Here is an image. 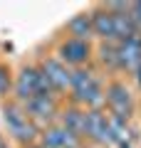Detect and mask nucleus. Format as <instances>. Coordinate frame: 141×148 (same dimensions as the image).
<instances>
[{"instance_id":"obj_1","label":"nucleus","mask_w":141,"mask_h":148,"mask_svg":"<svg viewBox=\"0 0 141 148\" xmlns=\"http://www.w3.org/2000/svg\"><path fill=\"white\" fill-rule=\"evenodd\" d=\"M69 94H72L74 106H82V109H102L104 106V84L97 77V72L89 67L72 69Z\"/></svg>"},{"instance_id":"obj_2","label":"nucleus","mask_w":141,"mask_h":148,"mask_svg":"<svg viewBox=\"0 0 141 148\" xmlns=\"http://www.w3.org/2000/svg\"><path fill=\"white\" fill-rule=\"evenodd\" d=\"M3 121H5V126H8V133H10L17 143H22V146L37 143L40 128L35 126V121L25 114V109H22L20 104L8 101V104L3 106Z\"/></svg>"},{"instance_id":"obj_3","label":"nucleus","mask_w":141,"mask_h":148,"mask_svg":"<svg viewBox=\"0 0 141 148\" xmlns=\"http://www.w3.org/2000/svg\"><path fill=\"white\" fill-rule=\"evenodd\" d=\"M12 91H15V104H20V106L27 104L30 99H35V96H40V94H55L50 89V84H47V79L42 77L40 67H35V64H25L17 72L15 82H12Z\"/></svg>"},{"instance_id":"obj_4","label":"nucleus","mask_w":141,"mask_h":148,"mask_svg":"<svg viewBox=\"0 0 141 148\" xmlns=\"http://www.w3.org/2000/svg\"><path fill=\"white\" fill-rule=\"evenodd\" d=\"M104 106L109 109L111 116L121 119V121H126V123H129V119L134 116V109H136L131 89L124 84V82H119V79L109 82V84L104 86Z\"/></svg>"},{"instance_id":"obj_5","label":"nucleus","mask_w":141,"mask_h":148,"mask_svg":"<svg viewBox=\"0 0 141 148\" xmlns=\"http://www.w3.org/2000/svg\"><path fill=\"white\" fill-rule=\"evenodd\" d=\"M22 109L35 121V126L40 131L52 126V123H57V116H59V101L55 94H40L35 99H30L27 104H22Z\"/></svg>"},{"instance_id":"obj_6","label":"nucleus","mask_w":141,"mask_h":148,"mask_svg":"<svg viewBox=\"0 0 141 148\" xmlns=\"http://www.w3.org/2000/svg\"><path fill=\"white\" fill-rule=\"evenodd\" d=\"M94 57V47L87 40H74V37H64L57 45V59L62 64H67L69 69L87 67Z\"/></svg>"},{"instance_id":"obj_7","label":"nucleus","mask_w":141,"mask_h":148,"mask_svg":"<svg viewBox=\"0 0 141 148\" xmlns=\"http://www.w3.org/2000/svg\"><path fill=\"white\" fill-rule=\"evenodd\" d=\"M84 141H92L94 146H106L116 143L114 133H111L109 114L104 109H87V131H84Z\"/></svg>"},{"instance_id":"obj_8","label":"nucleus","mask_w":141,"mask_h":148,"mask_svg":"<svg viewBox=\"0 0 141 148\" xmlns=\"http://www.w3.org/2000/svg\"><path fill=\"white\" fill-rule=\"evenodd\" d=\"M37 67H40L42 77L47 79V84H50V89H52L55 94H67V91H69L72 69H69L67 64H62L57 57H45Z\"/></svg>"},{"instance_id":"obj_9","label":"nucleus","mask_w":141,"mask_h":148,"mask_svg":"<svg viewBox=\"0 0 141 148\" xmlns=\"http://www.w3.org/2000/svg\"><path fill=\"white\" fill-rule=\"evenodd\" d=\"M42 148H82V138L69 133L67 128H62L59 123H52L40 131V138H37Z\"/></svg>"},{"instance_id":"obj_10","label":"nucleus","mask_w":141,"mask_h":148,"mask_svg":"<svg viewBox=\"0 0 141 148\" xmlns=\"http://www.w3.org/2000/svg\"><path fill=\"white\" fill-rule=\"evenodd\" d=\"M116 57H119V72H136L141 64V35L126 37L116 42Z\"/></svg>"},{"instance_id":"obj_11","label":"nucleus","mask_w":141,"mask_h":148,"mask_svg":"<svg viewBox=\"0 0 141 148\" xmlns=\"http://www.w3.org/2000/svg\"><path fill=\"white\" fill-rule=\"evenodd\" d=\"M92 12V30L94 37H99V42H116V22L114 12L106 10V5H97Z\"/></svg>"},{"instance_id":"obj_12","label":"nucleus","mask_w":141,"mask_h":148,"mask_svg":"<svg viewBox=\"0 0 141 148\" xmlns=\"http://www.w3.org/2000/svg\"><path fill=\"white\" fill-rule=\"evenodd\" d=\"M57 123L62 128H67L69 133H74V136H79L84 141V131H87V109H82V106H64V109H59V116H57Z\"/></svg>"},{"instance_id":"obj_13","label":"nucleus","mask_w":141,"mask_h":148,"mask_svg":"<svg viewBox=\"0 0 141 148\" xmlns=\"http://www.w3.org/2000/svg\"><path fill=\"white\" fill-rule=\"evenodd\" d=\"M67 32L69 37H74V40H92L94 37V30H92V12H77V15L72 17V20L67 22Z\"/></svg>"},{"instance_id":"obj_14","label":"nucleus","mask_w":141,"mask_h":148,"mask_svg":"<svg viewBox=\"0 0 141 148\" xmlns=\"http://www.w3.org/2000/svg\"><path fill=\"white\" fill-rule=\"evenodd\" d=\"M97 52V62L109 72H119V57H116V42H99Z\"/></svg>"},{"instance_id":"obj_15","label":"nucleus","mask_w":141,"mask_h":148,"mask_svg":"<svg viewBox=\"0 0 141 148\" xmlns=\"http://www.w3.org/2000/svg\"><path fill=\"white\" fill-rule=\"evenodd\" d=\"M12 89V74H10V67L0 64V96H8Z\"/></svg>"},{"instance_id":"obj_16","label":"nucleus","mask_w":141,"mask_h":148,"mask_svg":"<svg viewBox=\"0 0 141 148\" xmlns=\"http://www.w3.org/2000/svg\"><path fill=\"white\" fill-rule=\"evenodd\" d=\"M131 17H134V22L141 30V3H131Z\"/></svg>"},{"instance_id":"obj_17","label":"nucleus","mask_w":141,"mask_h":148,"mask_svg":"<svg viewBox=\"0 0 141 148\" xmlns=\"http://www.w3.org/2000/svg\"><path fill=\"white\" fill-rule=\"evenodd\" d=\"M134 77H136V82H139V86H141V64L136 67V72H134Z\"/></svg>"},{"instance_id":"obj_18","label":"nucleus","mask_w":141,"mask_h":148,"mask_svg":"<svg viewBox=\"0 0 141 148\" xmlns=\"http://www.w3.org/2000/svg\"><path fill=\"white\" fill-rule=\"evenodd\" d=\"M0 148H10V146H8V141L3 138V133H0Z\"/></svg>"},{"instance_id":"obj_19","label":"nucleus","mask_w":141,"mask_h":148,"mask_svg":"<svg viewBox=\"0 0 141 148\" xmlns=\"http://www.w3.org/2000/svg\"><path fill=\"white\" fill-rule=\"evenodd\" d=\"M119 148H131V143H126V141H121V143H119Z\"/></svg>"},{"instance_id":"obj_20","label":"nucleus","mask_w":141,"mask_h":148,"mask_svg":"<svg viewBox=\"0 0 141 148\" xmlns=\"http://www.w3.org/2000/svg\"><path fill=\"white\" fill-rule=\"evenodd\" d=\"M25 148H42L40 143H30V146H25Z\"/></svg>"},{"instance_id":"obj_21","label":"nucleus","mask_w":141,"mask_h":148,"mask_svg":"<svg viewBox=\"0 0 141 148\" xmlns=\"http://www.w3.org/2000/svg\"><path fill=\"white\" fill-rule=\"evenodd\" d=\"M94 148H106V146H94Z\"/></svg>"}]
</instances>
